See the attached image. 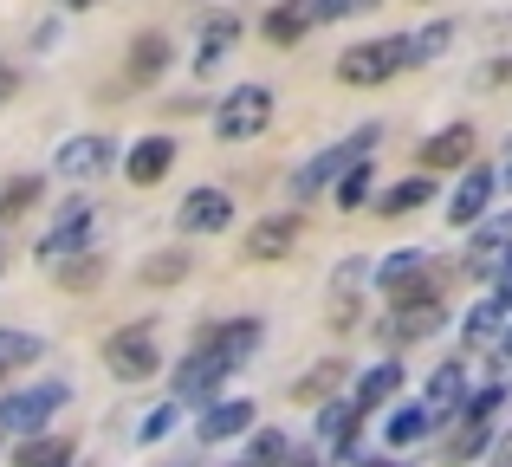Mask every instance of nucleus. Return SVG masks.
<instances>
[{"label": "nucleus", "mask_w": 512, "mask_h": 467, "mask_svg": "<svg viewBox=\"0 0 512 467\" xmlns=\"http://www.w3.org/2000/svg\"><path fill=\"white\" fill-rule=\"evenodd\" d=\"M506 182H512V163H506Z\"/></svg>", "instance_id": "obj_45"}, {"label": "nucleus", "mask_w": 512, "mask_h": 467, "mask_svg": "<svg viewBox=\"0 0 512 467\" xmlns=\"http://www.w3.org/2000/svg\"><path fill=\"white\" fill-rule=\"evenodd\" d=\"M59 169H65V176H78V182L104 176V169H111V137H72L59 150Z\"/></svg>", "instance_id": "obj_14"}, {"label": "nucleus", "mask_w": 512, "mask_h": 467, "mask_svg": "<svg viewBox=\"0 0 512 467\" xmlns=\"http://www.w3.org/2000/svg\"><path fill=\"white\" fill-rule=\"evenodd\" d=\"M506 78H512V72H506Z\"/></svg>", "instance_id": "obj_47"}, {"label": "nucleus", "mask_w": 512, "mask_h": 467, "mask_svg": "<svg viewBox=\"0 0 512 467\" xmlns=\"http://www.w3.org/2000/svg\"><path fill=\"white\" fill-rule=\"evenodd\" d=\"M338 377H344V364H318L312 377L299 383V396H325V390H331V383H338Z\"/></svg>", "instance_id": "obj_37"}, {"label": "nucleus", "mask_w": 512, "mask_h": 467, "mask_svg": "<svg viewBox=\"0 0 512 467\" xmlns=\"http://www.w3.org/2000/svg\"><path fill=\"white\" fill-rule=\"evenodd\" d=\"M428 195H435V189H428L422 176H415V182H396V189H383V202H376V215H415V208H422Z\"/></svg>", "instance_id": "obj_25"}, {"label": "nucleus", "mask_w": 512, "mask_h": 467, "mask_svg": "<svg viewBox=\"0 0 512 467\" xmlns=\"http://www.w3.org/2000/svg\"><path fill=\"white\" fill-rule=\"evenodd\" d=\"M175 221H182L188 234H221L227 221H234V202H227L221 189H195V195L182 202V215H175Z\"/></svg>", "instance_id": "obj_11"}, {"label": "nucleus", "mask_w": 512, "mask_h": 467, "mask_svg": "<svg viewBox=\"0 0 512 467\" xmlns=\"http://www.w3.org/2000/svg\"><path fill=\"white\" fill-rule=\"evenodd\" d=\"M85 234H91V202H65L59 221H52L46 240H39V260L59 266V260H72V253H85Z\"/></svg>", "instance_id": "obj_9"}, {"label": "nucleus", "mask_w": 512, "mask_h": 467, "mask_svg": "<svg viewBox=\"0 0 512 467\" xmlns=\"http://www.w3.org/2000/svg\"><path fill=\"white\" fill-rule=\"evenodd\" d=\"M234 33H240L234 20H214V26H208V39H201V52H195V72H214V65L227 59V46H234Z\"/></svg>", "instance_id": "obj_26"}, {"label": "nucleus", "mask_w": 512, "mask_h": 467, "mask_svg": "<svg viewBox=\"0 0 512 467\" xmlns=\"http://www.w3.org/2000/svg\"><path fill=\"white\" fill-rule=\"evenodd\" d=\"M169 163H175V143H169V137H143L137 150H130L124 176L137 182V189H150V182H163V176H169Z\"/></svg>", "instance_id": "obj_13"}, {"label": "nucleus", "mask_w": 512, "mask_h": 467, "mask_svg": "<svg viewBox=\"0 0 512 467\" xmlns=\"http://www.w3.org/2000/svg\"><path fill=\"white\" fill-rule=\"evenodd\" d=\"M409 65V39H370V46H350L338 59V78L344 85H383Z\"/></svg>", "instance_id": "obj_5"}, {"label": "nucleus", "mask_w": 512, "mask_h": 467, "mask_svg": "<svg viewBox=\"0 0 512 467\" xmlns=\"http://www.w3.org/2000/svg\"><path fill=\"white\" fill-rule=\"evenodd\" d=\"M500 331H506V312H500V305H474V312H467V331H461V338H467V351H480V344H500Z\"/></svg>", "instance_id": "obj_22"}, {"label": "nucleus", "mask_w": 512, "mask_h": 467, "mask_svg": "<svg viewBox=\"0 0 512 467\" xmlns=\"http://www.w3.org/2000/svg\"><path fill=\"white\" fill-rule=\"evenodd\" d=\"M279 461H286V435H279V429H266L260 442H253V455H247V467H279Z\"/></svg>", "instance_id": "obj_33"}, {"label": "nucleus", "mask_w": 512, "mask_h": 467, "mask_svg": "<svg viewBox=\"0 0 512 467\" xmlns=\"http://www.w3.org/2000/svg\"><path fill=\"white\" fill-rule=\"evenodd\" d=\"M493 189H500V176H493V169H467V176H461V189L448 195V221H454V228H474V221L487 215Z\"/></svg>", "instance_id": "obj_10"}, {"label": "nucleus", "mask_w": 512, "mask_h": 467, "mask_svg": "<svg viewBox=\"0 0 512 467\" xmlns=\"http://www.w3.org/2000/svg\"><path fill=\"white\" fill-rule=\"evenodd\" d=\"M65 461H72V442H65V435H46V442L20 448V467H65Z\"/></svg>", "instance_id": "obj_28"}, {"label": "nucleus", "mask_w": 512, "mask_h": 467, "mask_svg": "<svg viewBox=\"0 0 512 467\" xmlns=\"http://www.w3.org/2000/svg\"><path fill=\"white\" fill-rule=\"evenodd\" d=\"M376 279H383V292L389 299H428L435 292V279H428V253L422 247H402V253H389L383 266H376Z\"/></svg>", "instance_id": "obj_7"}, {"label": "nucleus", "mask_w": 512, "mask_h": 467, "mask_svg": "<svg viewBox=\"0 0 512 467\" xmlns=\"http://www.w3.org/2000/svg\"><path fill=\"white\" fill-rule=\"evenodd\" d=\"M428 429H435V416H428V403H402L396 409V416H389V442H396V448H409V442H422V435Z\"/></svg>", "instance_id": "obj_21"}, {"label": "nucleus", "mask_w": 512, "mask_h": 467, "mask_svg": "<svg viewBox=\"0 0 512 467\" xmlns=\"http://www.w3.org/2000/svg\"><path fill=\"white\" fill-rule=\"evenodd\" d=\"M266 124H273V91H266V85L227 91L221 111H214V137H221V143H247V137H260Z\"/></svg>", "instance_id": "obj_3"}, {"label": "nucleus", "mask_w": 512, "mask_h": 467, "mask_svg": "<svg viewBox=\"0 0 512 467\" xmlns=\"http://www.w3.org/2000/svg\"><path fill=\"white\" fill-rule=\"evenodd\" d=\"M175 416H182V409H175V403H163V409H150V422H143L137 435H143V442H163V435L175 429Z\"/></svg>", "instance_id": "obj_36"}, {"label": "nucleus", "mask_w": 512, "mask_h": 467, "mask_svg": "<svg viewBox=\"0 0 512 467\" xmlns=\"http://www.w3.org/2000/svg\"><path fill=\"white\" fill-rule=\"evenodd\" d=\"M448 409H467V364H441L428 383V416H448Z\"/></svg>", "instance_id": "obj_18"}, {"label": "nucleus", "mask_w": 512, "mask_h": 467, "mask_svg": "<svg viewBox=\"0 0 512 467\" xmlns=\"http://www.w3.org/2000/svg\"><path fill=\"white\" fill-rule=\"evenodd\" d=\"M396 383H402V364H376L370 377L357 383V396H350V409H357V416H370L376 403H389V396H396Z\"/></svg>", "instance_id": "obj_20"}, {"label": "nucleus", "mask_w": 512, "mask_h": 467, "mask_svg": "<svg viewBox=\"0 0 512 467\" xmlns=\"http://www.w3.org/2000/svg\"><path fill=\"white\" fill-rule=\"evenodd\" d=\"M448 39H454V26H428V33H415L409 39V65H428V59H441V46H448Z\"/></svg>", "instance_id": "obj_31"}, {"label": "nucleus", "mask_w": 512, "mask_h": 467, "mask_svg": "<svg viewBox=\"0 0 512 467\" xmlns=\"http://www.w3.org/2000/svg\"><path fill=\"white\" fill-rule=\"evenodd\" d=\"M52 279H59V286H72V292H85V286H98V279H104V266H98V253H72V260H59V266H52Z\"/></svg>", "instance_id": "obj_23"}, {"label": "nucleus", "mask_w": 512, "mask_h": 467, "mask_svg": "<svg viewBox=\"0 0 512 467\" xmlns=\"http://www.w3.org/2000/svg\"><path fill=\"white\" fill-rule=\"evenodd\" d=\"M253 344H260V318H234V325H214L208 338L188 351V364L175 370V396H208L221 377H234V370L247 364Z\"/></svg>", "instance_id": "obj_1"}, {"label": "nucleus", "mask_w": 512, "mask_h": 467, "mask_svg": "<svg viewBox=\"0 0 512 467\" xmlns=\"http://www.w3.org/2000/svg\"><path fill=\"white\" fill-rule=\"evenodd\" d=\"M292 247H299V208H286V215H266V221H253V228H247V253H240V260H260V266H273V260H286Z\"/></svg>", "instance_id": "obj_8"}, {"label": "nucleus", "mask_w": 512, "mask_h": 467, "mask_svg": "<svg viewBox=\"0 0 512 467\" xmlns=\"http://www.w3.org/2000/svg\"><path fill=\"white\" fill-rule=\"evenodd\" d=\"M363 195H370V163H357V169H350V176L338 182V208H357Z\"/></svg>", "instance_id": "obj_34"}, {"label": "nucleus", "mask_w": 512, "mask_h": 467, "mask_svg": "<svg viewBox=\"0 0 512 467\" xmlns=\"http://www.w3.org/2000/svg\"><path fill=\"white\" fill-rule=\"evenodd\" d=\"M312 20H318V0H279V7L266 13V39H273V46H292V39H305Z\"/></svg>", "instance_id": "obj_16"}, {"label": "nucleus", "mask_w": 512, "mask_h": 467, "mask_svg": "<svg viewBox=\"0 0 512 467\" xmlns=\"http://www.w3.org/2000/svg\"><path fill=\"white\" fill-rule=\"evenodd\" d=\"M169 65V39L163 33H143L137 46H130V78H156Z\"/></svg>", "instance_id": "obj_24"}, {"label": "nucleus", "mask_w": 512, "mask_h": 467, "mask_svg": "<svg viewBox=\"0 0 512 467\" xmlns=\"http://www.w3.org/2000/svg\"><path fill=\"white\" fill-rule=\"evenodd\" d=\"M500 253H512V215L480 221L474 247H467V273H500Z\"/></svg>", "instance_id": "obj_12"}, {"label": "nucleus", "mask_w": 512, "mask_h": 467, "mask_svg": "<svg viewBox=\"0 0 512 467\" xmlns=\"http://www.w3.org/2000/svg\"><path fill=\"white\" fill-rule=\"evenodd\" d=\"M240 467H247V461H240Z\"/></svg>", "instance_id": "obj_46"}, {"label": "nucleus", "mask_w": 512, "mask_h": 467, "mask_svg": "<svg viewBox=\"0 0 512 467\" xmlns=\"http://www.w3.org/2000/svg\"><path fill=\"white\" fill-rule=\"evenodd\" d=\"M506 357H512V325L500 331V364H506Z\"/></svg>", "instance_id": "obj_41"}, {"label": "nucleus", "mask_w": 512, "mask_h": 467, "mask_svg": "<svg viewBox=\"0 0 512 467\" xmlns=\"http://www.w3.org/2000/svg\"><path fill=\"white\" fill-rule=\"evenodd\" d=\"M493 467H512V435H506L500 448H493Z\"/></svg>", "instance_id": "obj_40"}, {"label": "nucleus", "mask_w": 512, "mask_h": 467, "mask_svg": "<svg viewBox=\"0 0 512 467\" xmlns=\"http://www.w3.org/2000/svg\"><path fill=\"white\" fill-rule=\"evenodd\" d=\"M467 156H474V130H467V124L435 130V137L422 143V163L428 169H454V163H467Z\"/></svg>", "instance_id": "obj_17"}, {"label": "nucleus", "mask_w": 512, "mask_h": 467, "mask_svg": "<svg viewBox=\"0 0 512 467\" xmlns=\"http://www.w3.org/2000/svg\"><path fill=\"white\" fill-rule=\"evenodd\" d=\"M435 325H441V299H435V292H428V299H402L396 318H389V338L409 344V338H428Z\"/></svg>", "instance_id": "obj_15"}, {"label": "nucleus", "mask_w": 512, "mask_h": 467, "mask_svg": "<svg viewBox=\"0 0 512 467\" xmlns=\"http://www.w3.org/2000/svg\"><path fill=\"white\" fill-rule=\"evenodd\" d=\"M493 305H500V312H512V253H506L500 273H493Z\"/></svg>", "instance_id": "obj_39"}, {"label": "nucleus", "mask_w": 512, "mask_h": 467, "mask_svg": "<svg viewBox=\"0 0 512 467\" xmlns=\"http://www.w3.org/2000/svg\"><path fill=\"white\" fill-rule=\"evenodd\" d=\"M318 429H325L331 442H338L344 455H350V442H357V409H350V403H331L325 416H318Z\"/></svg>", "instance_id": "obj_30"}, {"label": "nucleus", "mask_w": 512, "mask_h": 467, "mask_svg": "<svg viewBox=\"0 0 512 467\" xmlns=\"http://www.w3.org/2000/svg\"><path fill=\"white\" fill-rule=\"evenodd\" d=\"M370 150H376V124H363L350 143H331V150L318 156V163H305L299 176H292V202H312V195L325 189L331 176H350L357 163H370Z\"/></svg>", "instance_id": "obj_2"}, {"label": "nucleus", "mask_w": 512, "mask_h": 467, "mask_svg": "<svg viewBox=\"0 0 512 467\" xmlns=\"http://www.w3.org/2000/svg\"><path fill=\"white\" fill-rule=\"evenodd\" d=\"M480 448H487V422H461V435L448 442V455H441V467H461V461H474Z\"/></svg>", "instance_id": "obj_29"}, {"label": "nucleus", "mask_w": 512, "mask_h": 467, "mask_svg": "<svg viewBox=\"0 0 512 467\" xmlns=\"http://www.w3.org/2000/svg\"><path fill=\"white\" fill-rule=\"evenodd\" d=\"M13 98V72H0V104H7Z\"/></svg>", "instance_id": "obj_42"}, {"label": "nucleus", "mask_w": 512, "mask_h": 467, "mask_svg": "<svg viewBox=\"0 0 512 467\" xmlns=\"http://www.w3.org/2000/svg\"><path fill=\"white\" fill-rule=\"evenodd\" d=\"M182 273H188V253H156V260L143 266V279H150V286H175Z\"/></svg>", "instance_id": "obj_32"}, {"label": "nucleus", "mask_w": 512, "mask_h": 467, "mask_svg": "<svg viewBox=\"0 0 512 467\" xmlns=\"http://www.w3.org/2000/svg\"><path fill=\"white\" fill-rule=\"evenodd\" d=\"M253 416H260L253 403H214L208 416H201V435H208V442H227V435H247V429H253Z\"/></svg>", "instance_id": "obj_19"}, {"label": "nucleus", "mask_w": 512, "mask_h": 467, "mask_svg": "<svg viewBox=\"0 0 512 467\" xmlns=\"http://www.w3.org/2000/svg\"><path fill=\"white\" fill-rule=\"evenodd\" d=\"M39 357V338L33 331H0V377L7 370H20V364H33Z\"/></svg>", "instance_id": "obj_27"}, {"label": "nucleus", "mask_w": 512, "mask_h": 467, "mask_svg": "<svg viewBox=\"0 0 512 467\" xmlns=\"http://www.w3.org/2000/svg\"><path fill=\"white\" fill-rule=\"evenodd\" d=\"M52 409H65V383H39V390H20V396H7V403H0V429H13V435H39Z\"/></svg>", "instance_id": "obj_6"}, {"label": "nucleus", "mask_w": 512, "mask_h": 467, "mask_svg": "<svg viewBox=\"0 0 512 467\" xmlns=\"http://www.w3.org/2000/svg\"><path fill=\"white\" fill-rule=\"evenodd\" d=\"M33 195H39V182H33V176H20V182H7V189H0V215H20V208H26V202H33Z\"/></svg>", "instance_id": "obj_35"}, {"label": "nucleus", "mask_w": 512, "mask_h": 467, "mask_svg": "<svg viewBox=\"0 0 512 467\" xmlns=\"http://www.w3.org/2000/svg\"><path fill=\"white\" fill-rule=\"evenodd\" d=\"M104 364H111L117 383H143L156 377V364H163V351H156V331L150 325H124L111 331V344H104Z\"/></svg>", "instance_id": "obj_4"}, {"label": "nucleus", "mask_w": 512, "mask_h": 467, "mask_svg": "<svg viewBox=\"0 0 512 467\" xmlns=\"http://www.w3.org/2000/svg\"><path fill=\"white\" fill-rule=\"evenodd\" d=\"M376 0H318V20H344V13H363Z\"/></svg>", "instance_id": "obj_38"}, {"label": "nucleus", "mask_w": 512, "mask_h": 467, "mask_svg": "<svg viewBox=\"0 0 512 467\" xmlns=\"http://www.w3.org/2000/svg\"><path fill=\"white\" fill-rule=\"evenodd\" d=\"M65 7H98V0H65Z\"/></svg>", "instance_id": "obj_43"}, {"label": "nucleus", "mask_w": 512, "mask_h": 467, "mask_svg": "<svg viewBox=\"0 0 512 467\" xmlns=\"http://www.w3.org/2000/svg\"><path fill=\"white\" fill-rule=\"evenodd\" d=\"M292 467H312V455H299V461H292Z\"/></svg>", "instance_id": "obj_44"}]
</instances>
